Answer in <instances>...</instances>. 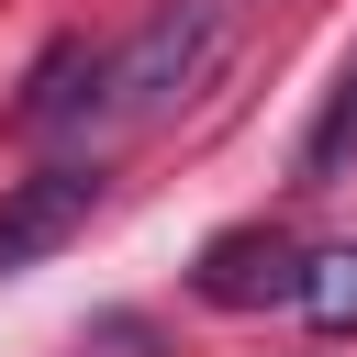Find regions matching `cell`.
I'll use <instances>...</instances> for the list:
<instances>
[{"label": "cell", "instance_id": "6da1fadb", "mask_svg": "<svg viewBox=\"0 0 357 357\" xmlns=\"http://www.w3.org/2000/svg\"><path fill=\"white\" fill-rule=\"evenodd\" d=\"M212 56H223V0H156L145 33L100 67V123H145V112L190 100L212 78Z\"/></svg>", "mask_w": 357, "mask_h": 357}, {"label": "cell", "instance_id": "7a4b0ae2", "mask_svg": "<svg viewBox=\"0 0 357 357\" xmlns=\"http://www.w3.org/2000/svg\"><path fill=\"white\" fill-rule=\"evenodd\" d=\"M89 212H100V167H33V178L0 201V279L33 268V257H56Z\"/></svg>", "mask_w": 357, "mask_h": 357}, {"label": "cell", "instance_id": "3957f363", "mask_svg": "<svg viewBox=\"0 0 357 357\" xmlns=\"http://www.w3.org/2000/svg\"><path fill=\"white\" fill-rule=\"evenodd\" d=\"M190 290H201V301H223V312H257V301H301V257H290L268 223H234V234H212V245H201Z\"/></svg>", "mask_w": 357, "mask_h": 357}, {"label": "cell", "instance_id": "277c9868", "mask_svg": "<svg viewBox=\"0 0 357 357\" xmlns=\"http://www.w3.org/2000/svg\"><path fill=\"white\" fill-rule=\"evenodd\" d=\"M100 45L89 33H56L45 56H33V78H22V100H11V123L22 134H56V123H78V112H100Z\"/></svg>", "mask_w": 357, "mask_h": 357}, {"label": "cell", "instance_id": "5b68a950", "mask_svg": "<svg viewBox=\"0 0 357 357\" xmlns=\"http://www.w3.org/2000/svg\"><path fill=\"white\" fill-rule=\"evenodd\" d=\"M357 167V67L324 89V112H312V134H301V178L324 190V178H346Z\"/></svg>", "mask_w": 357, "mask_h": 357}, {"label": "cell", "instance_id": "8992f818", "mask_svg": "<svg viewBox=\"0 0 357 357\" xmlns=\"http://www.w3.org/2000/svg\"><path fill=\"white\" fill-rule=\"evenodd\" d=\"M301 312H312V335H357V245L301 257Z\"/></svg>", "mask_w": 357, "mask_h": 357}]
</instances>
